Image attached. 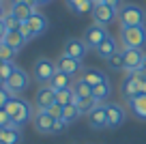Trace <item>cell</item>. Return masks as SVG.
Listing matches in <instances>:
<instances>
[{
  "label": "cell",
  "mask_w": 146,
  "mask_h": 144,
  "mask_svg": "<svg viewBox=\"0 0 146 144\" xmlns=\"http://www.w3.org/2000/svg\"><path fill=\"white\" fill-rule=\"evenodd\" d=\"M0 2H2V0H0Z\"/></svg>",
  "instance_id": "obj_49"
},
{
  "label": "cell",
  "mask_w": 146,
  "mask_h": 144,
  "mask_svg": "<svg viewBox=\"0 0 146 144\" xmlns=\"http://www.w3.org/2000/svg\"><path fill=\"white\" fill-rule=\"evenodd\" d=\"M92 2H95V5H99V2H103V0H92Z\"/></svg>",
  "instance_id": "obj_48"
},
{
  "label": "cell",
  "mask_w": 146,
  "mask_h": 144,
  "mask_svg": "<svg viewBox=\"0 0 146 144\" xmlns=\"http://www.w3.org/2000/svg\"><path fill=\"white\" fill-rule=\"evenodd\" d=\"M2 86H5V80H2V77H0V88H2Z\"/></svg>",
  "instance_id": "obj_47"
},
{
  "label": "cell",
  "mask_w": 146,
  "mask_h": 144,
  "mask_svg": "<svg viewBox=\"0 0 146 144\" xmlns=\"http://www.w3.org/2000/svg\"><path fill=\"white\" fill-rule=\"evenodd\" d=\"M15 54H17V52H15L13 47H9L7 43H0V60L11 63V60H15Z\"/></svg>",
  "instance_id": "obj_31"
},
{
  "label": "cell",
  "mask_w": 146,
  "mask_h": 144,
  "mask_svg": "<svg viewBox=\"0 0 146 144\" xmlns=\"http://www.w3.org/2000/svg\"><path fill=\"white\" fill-rule=\"evenodd\" d=\"M90 15H92V19H95V24L108 28L112 22H116V17H118V9L105 5V2H99V5H95V9H92Z\"/></svg>",
  "instance_id": "obj_6"
},
{
  "label": "cell",
  "mask_w": 146,
  "mask_h": 144,
  "mask_svg": "<svg viewBox=\"0 0 146 144\" xmlns=\"http://www.w3.org/2000/svg\"><path fill=\"white\" fill-rule=\"evenodd\" d=\"M2 22H5L7 30H17V28H19V19L15 17V15L11 13V11H9V13L5 15V19H2Z\"/></svg>",
  "instance_id": "obj_32"
},
{
  "label": "cell",
  "mask_w": 146,
  "mask_h": 144,
  "mask_svg": "<svg viewBox=\"0 0 146 144\" xmlns=\"http://www.w3.org/2000/svg\"><path fill=\"white\" fill-rule=\"evenodd\" d=\"M135 75H137V95H146V75H142V71H137Z\"/></svg>",
  "instance_id": "obj_35"
},
{
  "label": "cell",
  "mask_w": 146,
  "mask_h": 144,
  "mask_svg": "<svg viewBox=\"0 0 146 144\" xmlns=\"http://www.w3.org/2000/svg\"><path fill=\"white\" fill-rule=\"evenodd\" d=\"M88 125L92 129H105L108 127V108H105V103H99L88 114Z\"/></svg>",
  "instance_id": "obj_13"
},
{
  "label": "cell",
  "mask_w": 146,
  "mask_h": 144,
  "mask_svg": "<svg viewBox=\"0 0 146 144\" xmlns=\"http://www.w3.org/2000/svg\"><path fill=\"white\" fill-rule=\"evenodd\" d=\"M11 97H13V95L9 93V90L5 88V86H2V88H0V110H5V105L9 103V99Z\"/></svg>",
  "instance_id": "obj_36"
},
{
  "label": "cell",
  "mask_w": 146,
  "mask_h": 144,
  "mask_svg": "<svg viewBox=\"0 0 146 144\" xmlns=\"http://www.w3.org/2000/svg\"><path fill=\"white\" fill-rule=\"evenodd\" d=\"M62 105H58V103H54V105H52V108L50 110H47V112H50V116L52 118H56V121H58V118H62Z\"/></svg>",
  "instance_id": "obj_37"
},
{
  "label": "cell",
  "mask_w": 146,
  "mask_h": 144,
  "mask_svg": "<svg viewBox=\"0 0 146 144\" xmlns=\"http://www.w3.org/2000/svg\"><path fill=\"white\" fill-rule=\"evenodd\" d=\"M7 26H5V22H2V19H0V43H5V37H7Z\"/></svg>",
  "instance_id": "obj_39"
},
{
  "label": "cell",
  "mask_w": 146,
  "mask_h": 144,
  "mask_svg": "<svg viewBox=\"0 0 146 144\" xmlns=\"http://www.w3.org/2000/svg\"><path fill=\"white\" fill-rule=\"evenodd\" d=\"M71 88H73V95H75L78 99H92V86L86 84L82 77H80V80L75 82Z\"/></svg>",
  "instance_id": "obj_23"
},
{
  "label": "cell",
  "mask_w": 146,
  "mask_h": 144,
  "mask_svg": "<svg viewBox=\"0 0 146 144\" xmlns=\"http://www.w3.org/2000/svg\"><path fill=\"white\" fill-rule=\"evenodd\" d=\"M105 108H108V127L110 129H118L125 123V118H127L125 108L118 103H105Z\"/></svg>",
  "instance_id": "obj_12"
},
{
  "label": "cell",
  "mask_w": 146,
  "mask_h": 144,
  "mask_svg": "<svg viewBox=\"0 0 146 144\" xmlns=\"http://www.w3.org/2000/svg\"><path fill=\"white\" fill-rule=\"evenodd\" d=\"M5 133H7V129H0V144H2V140H5Z\"/></svg>",
  "instance_id": "obj_46"
},
{
  "label": "cell",
  "mask_w": 146,
  "mask_h": 144,
  "mask_svg": "<svg viewBox=\"0 0 146 144\" xmlns=\"http://www.w3.org/2000/svg\"><path fill=\"white\" fill-rule=\"evenodd\" d=\"M116 50H118V43H116V39H114V37L110 35L108 39H105L103 43H101L99 47L95 50V52H97V56H99V58H105V60H108V58H110L112 54H114Z\"/></svg>",
  "instance_id": "obj_19"
},
{
  "label": "cell",
  "mask_w": 146,
  "mask_h": 144,
  "mask_svg": "<svg viewBox=\"0 0 146 144\" xmlns=\"http://www.w3.org/2000/svg\"><path fill=\"white\" fill-rule=\"evenodd\" d=\"M80 116H82V112H80V108H78L75 103H71V105H64V110H62V121L67 123V125L75 123Z\"/></svg>",
  "instance_id": "obj_27"
},
{
  "label": "cell",
  "mask_w": 146,
  "mask_h": 144,
  "mask_svg": "<svg viewBox=\"0 0 146 144\" xmlns=\"http://www.w3.org/2000/svg\"><path fill=\"white\" fill-rule=\"evenodd\" d=\"M56 65H58V71L67 73V75H75V73L82 71V60L78 58H71V56L62 54L58 60H56Z\"/></svg>",
  "instance_id": "obj_14"
},
{
  "label": "cell",
  "mask_w": 146,
  "mask_h": 144,
  "mask_svg": "<svg viewBox=\"0 0 146 144\" xmlns=\"http://www.w3.org/2000/svg\"><path fill=\"white\" fill-rule=\"evenodd\" d=\"M5 15H7V11H5V7H2V2H0V19H5Z\"/></svg>",
  "instance_id": "obj_44"
},
{
  "label": "cell",
  "mask_w": 146,
  "mask_h": 144,
  "mask_svg": "<svg viewBox=\"0 0 146 144\" xmlns=\"http://www.w3.org/2000/svg\"><path fill=\"white\" fill-rule=\"evenodd\" d=\"M73 103H75V105L80 108L82 116H84V114L88 116V114H90L92 110H95L97 105H99V101H97V99H78V97H73Z\"/></svg>",
  "instance_id": "obj_26"
},
{
  "label": "cell",
  "mask_w": 146,
  "mask_h": 144,
  "mask_svg": "<svg viewBox=\"0 0 146 144\" xmlns=\"http://www.w3.org/2000/svg\"><path fill=\"white\" fill-rule=\"evenodd\" d=\"M47 2H52V0H35L36 7H43V5H47Z\"/></svg>",
  "instance_id": "obj_43"
},
{
  "label": "cell",
  "mask_w": 146,
  "mask_h": 144,
  "mask_svg": "<svg viewBox=\"0 0 146 144\" xmlns=\"http://www.w3.org/2000/svg\"><path fill=\"white\" fill-rule=\"evenodd\" d=\"M56 71H58V65L54 63V60L50 58H39L35 63V69H32V77H35L39 84H50V80L56 75Z\"/></svg>",
  "instance_id": "obj_4"
},
{
  "label": "cell",
  "mask_w": 146,
  "mask_h": 144,
  "mask_svg": "<svg viewBox=\"0 0 146 144\" xmlns=\"http://www.w3.org/2000/svg\"><path fill=\"white\" fill-rule=\"evenodd\" d=\"M13 2H22V5H30V7H36L35 0H13Z\"/></svg>",
  "instance_id": "obj_42"
},
{
  "label": "cell",
  "mask_w": 146,
  "mask_h": 144,
  "mask_svg": "<svg viewBox=\"0 0 146 144\" xmlns=\"http://www.w3.org/2000/svg\"><path fill=\"white\" fill-rule=\"evenodd\" d=\"M73 97H75V95H73V88H64V90H58V93H56V103L58 105H71L73 103Z\"/></svg>",
  "instance_id": "obj_28"
},
{
  "label": "cell",
  "mask_w": 146,
  "mask_h": 144,
  "mask_svg": "<svg viewBox=\"0 0 146 144\" xmlns=\"http://www.w3.org/2000/svg\"><path fill=\"white\" fill-rule=\"evenodd\" d=\"M28 84H30V77H28V73L24 71V69L17 67V69H15V73L5 82V88L9 90L13 97H19V95H22L24 90L28 88Z\"/></svg>",
  "instance_id": "obj_5"
},
{
  "label": "cell",
  "mask_w": 146,
  "mask_h": 144,
  "mask_svg": "<svg viewBox=\"0 0 146 144\" xmlns=\"http://www.w3.org/2000/svg\"><path fill=\"white\" fill-rule=\"evenodd\" d=\"M125 50V71L127 73H137L144 65V56L146 52L144 50H137V47H123Z\"/></svg>",
  "instance_id": "obj_7"
},
{
  "label": "cell",
  "mask_w": 146,
  "mask_h": 144,
  "mask_svg": "<svg viewBox=\"0 0 146 144\" xmlns=\"http://www.w3.org/2000/svg\"><path fill=\"white\" fill-rule=\"evenodd\" d=\"M19 142H22V131H19L17 127H11V129H7L2 144H19Z\"/></svg>",
  "instance_id": "obj_29"
},
{
  "label": "cell",
  "mask_w": 146,
  "mask_h": 144,
  "mask_svg": "<svg viewBox=\"0 0 146 144\" xmlns=\"http://www.w3.org/2000/svg\"><path fill=\"white\" fill-rule=\"evenodd\" d=\"M54 103H56V90L52 88L50 84L39 86V90H36V95H35V105H36V110H50Z\"/></svg>",
  "instance_id": "obj_9"
},
{
  "label": "cell",
  "mask_w": 146,
  "mask_h": 144,
  "mask_svg": "<svg viewBox=\"0 0 146 144\" xmlns=\"http://www.w3.org/2000/svg\"><path fill=\"white\" fill-rule=\"evenodd\" d=\"M54 123H56V118H52L47 110H36L35 116H32V125H35V129L39 133H52Z\"/></svg>",
  "instance_id": "obj_10"
},
{
  "label": "cell",
  "mask_w": 146,
  "mask_h": 144,
  "mask_svg": "<svg viewBox=\"0 0 146 144\" xmlns=\"http://www.w3.org/2000/svg\"><path fill=\"white\" fill-rule=\"evenodd\" d=\"M110 95H112V84H110V80H105V82H101V84L92 86V99H97L99 103L108 101Z\"/></svg>",
  "instance_id": "obj_20"
},
{
  "label": "cell",
  "mask_w": 146,
  "mask_h": 144,
  "mask_svg": "<svg viewBox=\"0 0 146 144\" xmlns=\"http://www.w3.org/2000/svg\"><path fill=\"white\" fill-rule=\"evenodd\" d=\"M108 37H110V32H108V28H105V26L92 24V26H88L86 32H84V43H86L88 47H95V50H97Z\"/></svg>",
  "instance_id": "obj_8"
},
{
  "label": "cell",
  "mask_w": 146,
  "mask_h": 144,
  "mask_svg": "<svg viewBox=\"0 0 146 144\" xmlns=\"http://www.w3.org/2000/svg\"><path fill=\"white\" fill-rule=\"evenodd\" d=\"M62 54L71 56V58H78V60H84V56L88 54V45L84 43V39L71 37V39H67V43H64V52Z\"/></svg>",
  "instance_id": "obj_11"
},
{
  "label": "cell",
  "mask_w": 146,
  "mask_h": 144,
  "mask_svg": "<svg viewBox=\"0 0 146 144\" xmlns=\"http://www.w3.org/2000/svg\"><path fill=\"white\" fill-rule=\"evenodd\" d=\"M82 80L86 82V84H90V86H97V84H101V82L108 80V75L101 73V71H97V69H86V71L82 73Z\"/></svg>",
  "instance_id": "obj_24"
},
{
  "label": "cell",
  "mask_w": 146,
  "mask_h": 144,
  "mask_svg": "<svg viewBox=\"0 0 146 144\" xmlns=\"http://www.w3.org/2000/svg\"><path fill=\"white\" fill-rule=\"evenodd\" d=\"M80 2H82V0H67V7H69V9H75Z\"/></svg>",
  "instance_id": "obj_41"
},
{
  "label": "cell",
  "mask_w": 146,
  "mask_h": 144,
  "mask_svg": "<svg viewBox=\"0 0 146 144\" xmlns=\"http://www.w3.org/2000/svg\"><path fill=\"white\" fill-rule=\"evenodd\" d=\"M127 105L140 121H146V95H135V97L127 99Z\"/></svg>",
  "instance_id": "obj_16"
},
{
  "label": "cell",
  "mask_w": 146,
  "mask_h": 144,
  "mask_svg": "<svg viewBox=\"0 0 146 144\" xmlns=\"http://www.w3.org/2000/svg\"><path fill=\"white\" fill-rule=\"evenodd\" d=\"M15 69H17V65H15V60H11V63H5V60H0V77L2 80H9L11 75L15 73Z\"/></svg>",
  "instance_id": "obj_30"
},
{
  "label": "cell",
  "mask_w": 146,
  "mask_h": 144,
  "mask_svg": "<svg viewBox=\"0 0 146 144\" xmlns=\"http://www.w3.org/2000/svg\"><path fill=\"white\" fill-rule=\"evenodd\" d=\"M50 86L58 93V90H64V88H71V75H67V73L62 71H56V75L50 80Z\"/></svg>",
  "instance_id": "obj_22"
},
{
  "label": "cell",
  "mask_w": 146,
  "mask_h": 144,
  "mask_svg": "<svg viewBox=\"0 0 146 144\" xmlns=\"http://www.w3.org/2000/svg\"><path fill=\"white\" fill-rule=\"evenodd\" d=\"M118 22H120V28L146 26V11L135 2H127L118 9Z\"/></svg>",
  "instance_id": "obj_2"
},
{
  "label": "cell",
  "mask_w": 146,
  "mask_h": 144,
  "mask_svg": "<svg viewBox=\"0 0 146 144\" xmlns=\"http://www.w3.org/2000/svg\"><path fill=\"white\" fill-rule=\"evenodd\" d=\"M120 43H123V47H137V50H142L146 45V26L120 28Z\"/></svg>",
  "instance_id": "obj_3"
},
{
  "label": "cell",
  "mask_w": 146,
  "mask_h": 144,
  "mask_svg": "<svg viewBox=\"0 0 146 144\" xmlns=\"http://www.w3.org/2000/svg\"><path fill=\"white\" fill-rule=\"evenodd\" d=\"M67 129V123L62 121V118H58V121L54 123V129H52V133H60V131Z\"/></svg>",
  "instance_id": "obj_38"
},
{
  "label": "cell",
  "mask_w": 146,
  "mask_h": 144,
  "mask_svg": "<svg viewBox=\"0 0 146 144\" xmlns=\"http://www.w3.org/2000/svg\"><path fill=\"white\" fill-rule=\"evenodd\" d=\"M19 32H22V37L26 41H30V39H35V35H32V30H30V26H28V22H24V24H19V28H17Z\"/></svg>",
  "instance_id": "obj_34"
},
{
  "label": "cell",
  "mask_w": 146,
  "mask_h": 144,
  "mask_svg": "<svg viewBox=\"0 0 146 144\" xmlns=\"http://www.w3.org/2000/svg\"><path fill=\"white\" fill-rule=\"evenodd\" d=\"M5 43L9 45V47H13L15 52H19L28 41L22 37V32H19V30H9V32H7V37H5Z\"/></svg>",
  "instance_id": "obj_21"
},
{
  "label": "cell",
  "mask_w": 146,
  "mask_h": 144,
  "mask_svg": "<svg viewBox=\"0 0 146 144\" xmlns=\"http://www.w3.org/2000/svg\"><path fill=\"white\" fill-rule=\"evenodd\" d=\"M105 5H110V7H114V9H120L123 7V0H103Z\"/></svg>",
  "instance_id": "obj_40"
},
{
  "label": "cell",
  "mask_w": 146,
  "mask_h": 144,
  "mask_svg": "<svg viewBox=\"0 0 146 144\" xmlns=\"http://www.w3.org/2000/svg\"><path fill=\"white\" fill-rule=\"evenodd\" d=\"M108 67L114 69V71H118V69L125 67V50H123V47H118V50L108 58Z\"/></svg>",
  "instance_id": "obj_25"
},
{
  "label": "cell",
  "mask_w": 146,
  "mask_h": 144,
  "mask_svg": "<svg viewBox=\"0 0 146 144\" xmlns=\"http://www.w3.org/2000/svg\"><path fill=\"white\" fill-rule=\"evenodd\" d=\"M120 93H123L125 99H131L137 95V75L135 73H127V77L123 80V86H120Z\"/></svg>",
  "instance_id": "obj_17"
},
{
  "label": "cell",
  "mask_w": 146,
  "mask_h": 144,
  "mask_svg": "<svg viewBox=\"0 0 146 144\" xmlns=\"http://www.w3.org/2000/svg\"><path fill=\"white\" fill-rule=\"evenodd\" d=\"M140 71H142V75H146V56H144V65H142Z\"/></svg>",
  "instance_id": "obj_45"
},
{
  "label": "cell",
  "mask_w": 146,
  "mask_h": 144,
  "mask_svg": "<svg viewBox=\"0 0 146 144\" xmlns=\"http://www.w3.org/2000/svg\"><path fill=\"white\" fill-rule=\"evenodd\" d=\"M28 26H30L32 35L39 37V35H43V32L47 30V17L43 13H35L30 19H28Z\"/></svg>",
  "instance_id": "obj_18"
},
{
  "label": "cell",
  "mask_w": 146,
  "mask_h": 144,
  "mask_svg": "<svg viewBox=\"0 0 146 144\" xmlns=\"http://www.w3.org/2000/svg\"><path fill=\"white\" fill-rule=\"evenodd\" d=\"M11 13L19 19V24H24V22H28L35 13H39V11H36V7L22 5V2H13V5H11Z\"/></svg>",
  "instance_id": "obj_15"
},
{
  "label": "cell",
  "mask_w": 146,
  "mask_h": 144,
  "mask_svg": "<svg viewBox=\"0 0 146 144\" xmlns=\"http://www.w3.org/2000/svg\"><path fill=\"white\" fill-rule=\"evenodd\" d=\"M11 127H15L11 116L7 114V110H0V129H11Z\"/></svg>",
  "instance_id": "obj_33"
},
{
  "label": "cell",
  "mask_w": 146,
  "mask_h": 144,
  "mask_svg": "<svg viewBox=\"0 0 146 144\" xmlns=\"http://www.w3.org/2000/svg\"><path fill=\"white\" fill-rule=\"evenodd\" d=\"M5 110H7V114L11 116V121H13V125L17 127V129H22V127L35 116L30 103H28L26 99H19V97H11L9 103L5 105Z\"/></svg>",
  "instance_id": "obj_1"
}]
</instances>
